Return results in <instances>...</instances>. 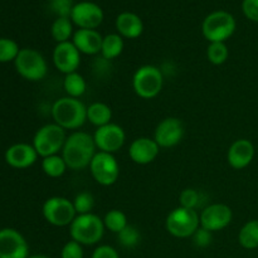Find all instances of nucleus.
<instances>
[{"mask_svg": "<svg viewBox=\"0 0 258 258\" xmlns=\"http://www.w3.org/2000/svg\"><path fill=\"white\" fill-rule=\"evenodd\" d=\"M53 63L55 68L64 75L77 72L81 64V53L72 40L55 45L53 50Z\"/></svg>", "mask_w": 258, "mask_h": 258, "instance_id": "obj_16", "label": "nucleus"}, {"mask_svg": "<svg viewBox=\"0 0 258 258\" xmlns=\"http://www.w3.org/2000/svg\"><path fill=\"white\" fill-rule=\"evenodd\" d=\"M164 75L160 68L151 64L141 66L133 77V88L139 97L144 100L155 98L163 90Z\"/></svg>", "mask_w": 258, "mask_h": 258, "instance_id": "obj_5", "label": "nucleus"}, {"mask_svg": "<svg viewBox=\"0 0 258 258\" xmlns=\"http://www.w3.org/2000/svg\"><path fill=\"white\" fill-rule=\"evenodd\" d=\"M93 136L83 131H75L67 136L64 146L62 149V158L64 159L68 169L82 170L90 166L96 151Z\"/></svg>", "mask_w": 258, "mask_h": 258, "instance_id": "obj_1", "label": "nucleus"}, {"mask_svg": "<svg viewBox=\"0 0 258 258\" xmlns=\"http://www.w3.org/2000/svg\"><path fill=\"white\" fill-rule=\"evenodd\" d=\"M238 242L243 248H258V219L248 221L238 233Z\"/></svg>", "mask_w": 258, "mask_h": 258, "instance_id": "obj_26", "label": "nucleus"}, {"mask_svg": "<svg viewBox=\"0 0 258 258\" xmlns=\"http://www.w3.org/2000/svg\"><path fill=\"white\" fill-rule=\"evenodd\" d=\"M242 12L247 19L258 23V0H243Z\"/></svg>", "mask_w": 258, "mask_h": 258, "instance_id": "obj_37", "label": "nucleus"}, {"mask_svg": "<svg viewBox=\"0 0 258 258\" xmlns=\"http://www.w3.org/2000/svg\"><path fill=\"white\" fill-rule=\"evenodd\" d=\"M116 30L126 39H136L144 32L143 19L133 12H122L116 18Z\"/></svg>", "mask_w": 258, "mask_h": 258, "instance_id": "obj_21", "label": "nucleus"}, {"mask_svg": "<svg viewBox=\"0 0 258 258\" xmlns=\"http://www.w3.org/2000/svg\"><path fill=\"white\" fill-rule=\"evenodd\" d=\"M103 37L97 29H77L72 37V43L81 54L96 55L101 53Z\"/></svg>", "mask_w": 258, "mask_h": 258, "instance_id": "obj_20", "label": "nucleus"}, {"mask_svg": "<svg viewBox=\"0 0 258 258\" xmlns=\"http://www.w3.org/2000/svg\"><path fill=\"white\" fill-rule=\"evenodd\" d=\"M103 219L93 213L81 214L70 226V234L73 241L82 246H93L102 239L105 233Z\"/></svg>", "mask_w": 258, "mask_h": 258, "instance_id": "obj_3", "label": "nucleus"}, {"mask_svg": "<svg viewBox=\"0 0 258 258\" xmlns=\"http://www.w3.org/2000/svg\"><path fill=\"white\" fill-rule=\"evenodd\" d=\"M112 110L105 102H93L87 107V121L92 125L101 127L111 122Z\"/></svg>", "mask_w": 258, "mask_h": 258, "instance_id": "obj_22", "label": "nucleus"}, {"mask_svg": "<svg viewBox=\"0 0 258 258\" xmlns=\"http://www.w3.org/2000/svg\"><path fill=\"white\" fill-rule=\"evenodd\" d=\"M52 117L54 123L64 130H77L87 121V107L80 98H58L52 106Z\"/></svg>", "mask_w": 258, "mask_h": 258, "instance_id": "obj_2", "label": "nucleus"}, {"mask_svg": "<svg viewBox=\"0 0 258 258\" xmlns=\"http://www.w3.org/2000/svg\"><path fill=\"white\" fill-rule=\"evenodd\" d=\"M103 224H105L106 229L117 234L128 224L127 217L120 209H111L103 217Z\"/></svg>", "mask_w": 258, "mask_h": 258, "instance_id": "obj_28", "label": "nucleus"}, {"mask_svg": "<svg viewBox=\"0 0 258 258\" xmlns=\"http://www.w3.org/2000/svg\"><path fill=\"white\" fill-rule=\"evenodd\" d=\"M38 156L34 146L25 143L14 144L5 151V161L15 169L29 168L37 161Z\"/></svg>", "mask_w": 258, "mask_h": 258, "instance_id": "obj_18", "label": "nucleus"}, {"mask_svg": "<svg viewBox=\"0 0 258 258\" xmlns=\"http://www.w3.org/2000/svg\"><path fill=\"white\" fill-rule=\"evenodd\" d=\"M229 57L228 47L224 42L209 43L207 48V58L214 66H221L227 62Z\"/></svg>", "mask_w": 258, "mask_h": 258, "instance_id": "obj_29", "label": "nucleus"}, {"mask_svg": "<svg viewBox=\"0 0 258 258\" xmlns=\"http://www.w3.org/2000/svg\"><path fill=\"white\" fill-rule=\"evenodd\" d=\"M191 237H193L194 244H196L197 247H199V248H207V247L212 243V241H213L212 232L207 231V229L202 228V227H199V228L197 229L196 233Z\"/></svg>", "mask_w": 258, "mask_h": 258, "instance_id": "obj_36", "label": "nucleus"}, {"mask_svg": "<svg viewBox=\"0 0 258 258\" xmlns=\"http://www.w3.org/2000/svg\"><path fill=\"white\" fill-rule=\"evenodd\" d=\"M254 158V145L247 139L236 140L228 149L227 160L236 170H242L252 163Z\"/></svg>", "mask_w": 258, "mask_h": 258, "instance_id": "obj_19", "label": "nucleus"}, {"mask_svg": "<svg viewBox=\"0 0 258 258\" xmlns=\"http://www.w3.org/2000/svg\"><path fill=\"white\" fill-rule=\"evenodd\" d=\"M201 227L209 232H218L227 228L233 219V212L227 204L214 203L206 207L199 214Z\"/></svg>", "mask_w": 258, "mask_h": 258, "instance_id": "obj_13", "label": "nucleus"}, {"mask_svg": "<svg viewBox=\"0 0 258 258\" xmlns=\"http://www.w3.org/2000/svg\"><path fill=\"white\" fill-rule=\"evenodd\" d=\"M29 246L23 234L14 228L0 229V258H28Z\"/></svg>", "mask_w": 258, "mask_h": 258, "instance_id": "obj_14", "label": "nucleus"}, {"mask_svg": "<svg viewBox=\"0 0 258 258\" xmlns=\"http://www.w3.org/2000/svg\"><path fill=\"white\" fill-rule=\"evenodd\" d=\"M202 194L198 190L191 188L184 189L179 196V207H183L186 209H194L202 206Z\"/></svg>", "mask_w": 258, "mask_h": 258, "instance_id": "obj_33", "label": "nucleus"}, {"mask_svg": "<svg viewBox=\"0 0 258 258\" xmlns=\"http://www.w3.org/2000/svg\"><path fill=\"white\" fill-rule=\"evenodd\" d=\"M93 140L98 151L115 154L125 144L126 134L120 125L110 122L107 125L97 127V130L93 134Z\"/></svg>", "mask_w": 258, "mask_h": 258, "instance_id": "obj_12", "label": "nucleus"}, {"mask_svg": "<svg viewBox=\"0 0 258 258\" xmlns=\"http://www.w3.org/2000/svg\"><path fill=\"white\" fill-rule=\"evenodd\" d=\"M184 136V125L179 118L166 117L156 126L154 140L160 148L169 149L178 145Z\"/></svg>", "mask_w": 258, "mask_h": 258, "instance_id": "obj_15", "label": "nucleus"}, {"mask_svg": "<svg viewBox=\"0 0 258 258\" xmlns=\"http://www.w3.org/2000/svg\"><path fill=\"white\" fill-rule=\"evenodd\" d=\"M75 3L73 0H50L49 8L57 18H70Z\"/></svg>", "mask_w": 258, "mask_h": 258, "instance_id": "obj_34", "label": "nucleus"}, {"mask_svg": "<svg viewBox=\"0 0 258 258\" xmlns=\"http://www.w3.org/2000/svg\"><path fill=\"white\" fill-rule=\"evenodd\" d=\"M68 169L67 164H66L64 159L62 155H52L43 158L42 160V170L44 174L49 178H60L66 170Z\"/></svg>", "mask_w": 258, "mask_h": 258, "instance_id": "obj_27", "label": "nucleus"}, {"mask_svg": "<svg viewBox=\"0 0 258 258\" xmlns=\"http://www.w3.org/2000/svg\"><path fill=\"white\" fill-rule=\"evenodd\" d=\"M28 258H49V257L44 256V254H35V256H30V257H28Z\"/></svg>", "mask_w": 258, "mask_h": 258, "instance_id": "obj_39", "label": "nucleus"}, {"mask_svg": "<svg viewBox=\"0 0 258 258\" xmlns=\"http://www.w3.org/2000/svg\"><path fill=\"white\" fill-rule=\"evenodd\" d=\"M19 45L15 40L9 38H0V63H8L15 60L19 54Z\"/></svg>", "mask_w": 258, "mask_h": 258, "instance_id": "obj_32", "label": "nucleus"}, {"mask_svg": "<svg viewBox=\"0 0 258 258\" xmlns=\"http://www.w3.org/2000/svg\"><path fill=\"white\" fill-rule=\"evenodd\" d=\"M60 258H83V247L78 242L68 241L60 251Z\"/></svg>", "mask_w": 258, "mask_h": 258, "instance_id": "obj_35", "label": "nucleus"}, {"mask_svg": "<svg viewBox=\"0 0 258 258\" xmlns=\"http://www.w3.org/2000/svg\"><path fill=\"white\" fill-rule=\"evenodd\" d=\"M91 258H120L118 257L117 251L113 247L107 246V244H102L98 246L97 248L93 251L92 257Z\"/></svg>", "mask_w": 258, "mask_h": 258, "instance_id": "obj_38", "label": "nucleus"}, {"mask_svg": "<svg viewBox=\"0 0 258 258\" xmlns=\"http://www.w3.org/2000/svg\"><path fill=\"white\" fill-rule=\"evenodd\" d=\"M67 135L66 130L57 123H47L35 133L33 138V146L42 158L57 155L64 146Z\"/></svg>", "mask_w": 258, "mask_h": 258, "instance_id": "obj_6", "label": "nucleus"}, {"mask_svg": "<svg viewBox=\"0 0 258 258\" xmlns=\"http://www.w3.org/2000/svg\"><path fill=\"white\" fill-rule=\"evenodd\" d=\"M160 146L154 139L139 138L131 143L128 148V156L131 160L139 165H148L153 163L159 155Z\"/></svg>", "mask_w": 258, "mask_h": 258, "instance_id": "obj_17", "label": "nucleus"}, {"mask_svg": "<svg viewBox=\"0 0 258 258\" xmlns=\"http://www.w3.org/2000/svg\"><path fill=\"white\" fill-rule=\"evenodd\" d=\"M63 88L68 97L80 98L81 96L85 95L86 90H87V83H86L83 76L78 72L68 73L63 80Z\"/></svg>", "mask_w": 258, "mask_h": 258, "instance_id": "obj_24", "label": "nucleus"}, {"mask_svg": "<svg viewBox=\"0 0 258 258\" xmlns=\"http://www.w3.org/2000/svg\"><path fill=\"white\" fill-rule=\"evenodd\" d=\"M71 20L78 29H97L103 22L102 8L93 2L76 3L71 13Z\"/></svg>", "mask_w": 258, "mask_h": 258, "instance_id": "obj_11", "label": "nucleus"}, {"mask_svg": "<svg viewBox=\"0 0 258 258\" xmlns=\"http://www.w3.org/2000/svg\"><path fill=\"white\" fill-rule=\"evenodd\" d=\"M118 243L126 248H134L140 243L141 234L135 226L127 224L120 233H117Z\"/></svg>", "mask_w": 258, "mask_h": 258, "instance_id": "obj_30", "label": "nucleus"}, {"mask_svg": "<svg viewBox=\"0 0 258 258\" xmlns=\"http://www.w3.org/2000/svg\"><path fill=\"white\" fill-rule=\"evenodd\" d=\"M237 23L233 15L226 10H216L204 18L202 33L209 43L224 42L236 32Z\"/></svg>", "mask_w": 258, "mask_h": 258, "instance_id": "obj_4", "label": "nucleus"}, {"mask_svg": "<svg viewBox=\"0 0 258 258\" xmlns=\"http://www.w3.org/2000/svg\"><path fill=\"white\" fill-rule=\"evenodd\" d=\"M50 34L53 39L58 43L70 42L73 37V23L71 18H57L50 27Z\"/></svg>", "mask_w": 258, "mask_h": 258, "instance_id": "obj_25", "label": "nucleus"}, {"mask_svg": "<svg viewBox=\"0 0 258 258\" xmlns=\"http://www.w3.org/2000/svg\"><path fill=\"white\" fill-rule=\"evenodd\" d=\"M72 203L73 207H75L77 216H81V214H88L92 213V209L93 207H95V198H93V196L90 191H81V193H78L77 196L75 197Z\"/></svg>", "mask_w": 258, "mask_h": 258, "instance_id": "obj_31", "label": "nucleus"}, {"mask_svg": "<svg viewBox=\"0 0 258 258\" xmlns=\"http://www.w3.org/2000/svg\"><path fill=\"white\" fill-rule=\"evenodd\" d=\"M90 171L96 183L110 186L113 185L120 176V165L113 154L97 151L90 164Z\"/></svg>", "mask_w": 258, "mask_h": 258, "instance_id": "obj_10", "label": "nucleus"}, {"mask_svg": "<svg viewBox=\"0 0 258 258\" xmlns=\"http://www.w3.org/2000/svg\"><path fill=\"white\" fill-rule=\"evenodd\" d=\"M14 64L17 72L23 78L28 81H33V82L43 80L48 72L45 58L43 57L42 53L33 49V48H23V49H20L19 54L15 58Z\"/></svg>", "mask_w": 258, "mask_h": 258, "instance_id": "obj_8", "label": "nucleus"}, {"mask_svg": "<svg viewBox=\"0 0 258 258\" xmlns=\"http://www.w3.org/2000/svg\"><path fill=\"white\" fill-rule=\"evenodd\" d=\"M201 227L198 212L183 207L173 209L165 219V228L175 238H188Z\"/></svg>", "mask_w": 258, "mask_h": 258, "instance_id": "obj_7", "label": "nucleus"}, {"mask_svg": "<svg viewBox=\"0 0 258 258\" xmlns=\"http://www.w3.org/2000/svg\"><path fill=\"white\" fill-rule=\"evenodd\" d=\"M125 43L123 38L117 33H111L103 37L102 47H101V57L107 60H112L117 58L122 53Z\"/></svg>", "mask_w": 258, "mask_h": 258, "instance_id": "obj_23", "label": "nucleus"}, {"mask_svg": "<svg viewBox=\"0 0 258 258\" xmlns=\"http://www.w3.org/2000/svg\"><path fill=\"white\" fill-rule=\"evenodd\" d=\"M43 217L49 224L54 227L71 226L77 217L72 201L64 197H52L43 204Z\"/></svg>", "mask_w": 258, "mask_h": 258, "instance_id": "obj_9", "label": "nucleus"}]
</instances>
